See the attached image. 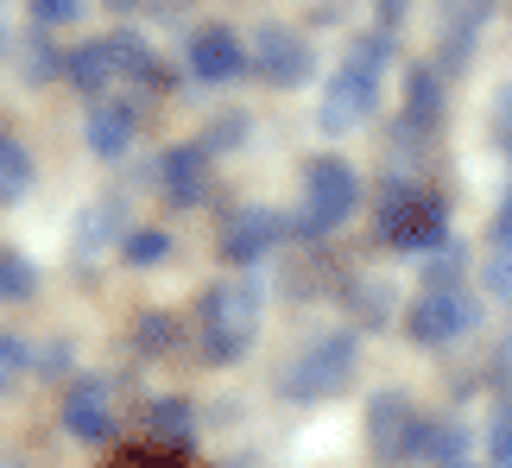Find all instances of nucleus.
<instances>
[{
    "label": "nucleus",
    "mask_w": 512,
    "mask_h": 468,
    "mask_svg": "<svg viewBox=\"0 0 512 468\" xmlns=\"http://www.w3.org/2000/svg\"><path fill=\"white\" fill-rule=\"evenodd\" d=\"M260 336V291L247 279H222L203 291L196 304V342H203V361L209 367H234Z\"/></svg>",
    "instance_id": "1"
},
{
    "label": "nucleus",
    "mask_w": 512,
    "mask_h": 468,
    "mask_svg": "<svg viewBox=\"0 0 512 468\" xmlns=\"http://www.w3.org/2000/svg\"><path fill=\"white\" fill-rule=\"evenodd\" d=\"M354 209H361V178H354V165L336 159V152H323V159L304 165V203L285 216V234L291 241H329Z\"/></svg>",
    "instance_id": "2"
},
{
    "label": "nucleus",
    "mask_w": 512,
    "mask_h": 468,
    "mask_svg": "<svg viewBox=\"0 0 512 468\" xmlns=\"http://www.w3.org/2000/svg\"><path fill=\"white\" fill-rule=\"evenodd\" d=\"M354 367H361V342H354L348 329H329V336L304 342L298 355H291L279 386H285L291 405H323V399H336L342 386L354 380Z\"/></svg>",
    "instance_id": "3"
},
{
    "label": "nucleus",
    "mask_w": 512,
    "mask_h": 468,
    "mask_svg": "<svg viewBox=\"0 0 512 468\" xmlns=\"http://www.w3.org/2000/svg\"><path fill=\"white\" fill-rule=\"evenodd\" d=\"M380 241L386 247H405V253H437V247H449V197L418 190V184H386Z\"/></svg>",
    "instance_id": "4"
},
{
    "label": "nucleus",
    "mask_w": 512,
    "mask_h": 468,
    "mask_svg": "<svg viewBox=\"0 0 512 468\" xmlns=\"http://www.w3.org/2000/svg\"><path fill=\"white\" fill-rule=\"evenodd\" d=\"M475 323H481V298L462 291V285H443V291L424 285V298L411 304V317H405V329H411L418 348H449V342H462Z\"/></svg>",
    "instance_id": "5"
},
{
    "label": "nucleus",
    "mask_w": 512,
    "mask_h": 468,
    "mask_svg": "<svg viewBox=\"0 0 512 468\" xmlns=\"http://www.w3.org/2000/svg\"><path fill=\"white\" fill-rule=\"evenodd\" d=\"M380 83L386 76H373L361 64H336V76H329V89H323V108H317V127L329 133V140H342V133L354 127H367L373 114H380Z\"/></svg>",
    "instance_id": "6"
},
{
    "label": "nucleus",
    "mask_w": 512,
    "mask_h": 468,
    "mask_svg": "<svg viewBox=\"0 0 512 468\" xmlns=\"http://www.w3.org/2000/svg\"><path fill=\"white\" fill-rule=\"evenodd\" d=\"M418 431H424V418L405 393H373L367 399V450L380 462H411L418 456Z\"/></svg>",
    "instance_id": "7"
},
{
    "label": "nucleus",
    "mask_w": 512,
    "mask_h": 468,
    "mask_svg": "<svg viewBox=\"0 0 512 468\" xmlns=\"http://www.w3.org/2000/svg\"><path fill=\"white\" fill-rule=\"evenodd\" d=\"M184 64H190L196 83H234V76L253 70V51L234 26H196L190 45H184Z\"/></svg>",
    "instance_id": "8"
},
{
    "label": "nucleus",
    "mask_w": 512,
    "mask_h": 468,
    "mask_svg": "<svg viewBox=\"0 0 512 468\" xmlns=\"http://www.w3.org/2000/svg\"><path fill=\"white\" fill-rule=\"evenodd\" d=\"M127 197L121 190H102V197H89L83 203V216H76V228H70V247H76V260L83 266H95L102 253H114L127 241Z\"/></svg>",
    "instance_id": "9"
},
{
    "label": "nucleus",
    "mask_w": 512,
    "mask_h": 468,
    "mask_svg": "<svg viewBox=\"0 0 512 468\" xmlns=\"http://www.w3.org/2000/svg\"><path fill=\"white\" fill-rule=\"evenodd\" d=\"M247 51H253V70H260L272 89H291V83H304V76H310V45L291 26H279V19L253 32Z\"/></svg>",
    "instance_id": "10"
},
{
    "label": "nucleus",
    "mask_w": 512,
    "mask_h": 468,
    "mask_svg": "<svg viewBox=\"0 0 512 468\" xmlns=\"http://www.w3.org/2000/svg\"><path fill=\"white\" fill-rule=\"evenodd\" d=\"M285 241V216L279 209H260V203H247V209H234V216L222 222V260L228 266H253V260H266L272 247Z\"/></svg>",
    "instance_id": "11"
},
{
    "label": "nucleus",
    "mask_w": 512,
    "mask_h": 468,
    "mask_svg": "<svg viewBox=\"0 0 512 468\" xmlns=\"http://www.w3.org/2000/svg\"><path fill=\"white\" fill-rule=\"evenodd\" d=\"M487 19H494V0H443L437 7V38H443V76H456L468 57H475Z\"/></svg>",
    "instance_id": "12"
},
{
    "label": "nucleus",
    "mask_w": 512,
    "mask_h": 468,
    "mask_svg": "<svg viewBox=\"0 0 512 468\" xmlns=\"http://www.w3.org/2000/svg\"><path fill=\"white\" fill-rule=\"evenodd\" d=\"M133 140H140V114H133V102H89V114H83V146L95 152V159H127L133 152Z\"/></svg>",
    "instance_id": "13"
},
{
    "label": "nucleus",
    "mask_w": 512,
    "mask_h": 468,
    "mask_svg": "<svg viewBox=\"0 0 512 468\" xmlns=\"http://www.w3.org/2000/svg\"><path fill=\"white\" fill-rule=\"evenodd\" d=\"M159 190H165L171 209H196L209 197V152H203V140H184V146L165 152L159 159Z\"/></svg>",
    "instance_id": "14"
},
{
    "label": "nucleus",
    "mask_w": 512,
    "mask_h": 468,
    "mask_svg": "<svg viewBox=\"0 0 512 468\" xmlns=\"http://www.w3.org/2000/svg\"><path fill=\"white\" fill-rule=\"evenodd\" d=\"M64 431L76 443H108L114 437V399L102 380H76L64 393Z\"/></svg>",
    "instance_id": "15"
},
{
    "label": "nucleus",
    "mask_w": 512,
    "mask_h": 468,
    "mask_svg": "<svg viewBox=\"0 0 512 468\" xmlns=\"http://www.w3.org/2000/svg\"><path fill=\"white\" fill-rule=\"evenodd\" d=\"M399 127L430 140L443 127V70L437 64H411L405 70V108H399Z\"/></svg>",
    "instance_id": "16"
},
{
    "label": "nucleus",
    "mask_w": 512,
    "mask_h": 468,
    "mask_svg": "<svg viewBox=\"0 0 512 468\" xmlns=\"http://www.w3.org/2000/svg\"><path fill=\"white\" fill-rule=\"evenodd\" d=\"M70 83L83 89V95H95V102H108V89L121 83V64H114L108 38H89V45L70 51Z\"/></svg>",
    "instance_id": "17"
},
{
    "label": "nucleus",
    "mask_w": 512,
    "mask_h": 468,
    "mask_svg": "<svg viewBox=\"0 0 512 468\" xmlns=\"http://www.w3.org/2000/svg\"><path fill=\"white\" fill-rule=\"evenodd\" d=\"M146 431L159 437L165 450H190V437H196V405L177 399V393L152 399V405H146Z\"/></svg>",
    "instance_id": "18"
},
{
    "label": "nucleus",
    "mask_w": 512,
    "mask_h": 468,
    "mask_svg": "<svg viewBox=\"0 0 512 468\" xmlns=\"http://www.w3.org/2000/svg\"><path fill=\"white\" fill-rule=\"evenodd\" d=\"M462 450H468V424H462V418H424V431H418V456H411V462L456 468Z\"/></svg>",
    "instance_id": "19"
},
{
    "label": "nucleus",
    "mask_w": 512,
    "mask_h": 468,
    "mask_svg": "<svg viewBox=\"0 0 512 468\" xmlns=\"http://www.w3.org/2000/svg\"><path fill=\"white\" fill-rule=\"evenodd\" d=\"M108 45H114V64H121V83H140V89H159L165 83L159 51H152L140 32H108Z\"/></svg>",
    "instance_id": "20"
},
{
    "label": "nucleus",
    "mask_w": 512,
    "mask_h": 468,
    "mask_svg": "<svg viewBox=\"0 0 512 468\" xmlns=\"http://www.w3.org/2000/svg\"><path fill=\"white\" fill-rule=\"evenodd\" d=\"M32 178H38V165H32V152L13 140V133H0V209L7 203H19L32 190Z\"/></svg>",
    "instance_id": "21"
},
{
    "label": "nucleus",
    "mask_w": 512,
    "mask_h": 468,
    "mask_svg": "<svg viewBox=\"0 0 512 468\" xmlns=\"http://www.w3.org/2000/svg\"><path fill=\"white\" fill-rule=\"evenodd\" d=\"M19 76H26V83H57V76H70V57L57 51L45 32H32L26 45H19Z\"/></svg>",
    "instance_id": "22"
},
{
    "label": "nucleus",
    "mask_w": 512,
    "mask_h": 468,
    "mask_svg": "<svg viewBox=\"0 0 512 468\" xmlns=\"http://www.w3.org/2000/svg\"><path fill=\"white\" fill-rule=\"evenodd\" d=\"M38 298V266L19 247H0V304H26Z\"/></svg>",
    "instance_id": "23"
},
{
    "label": "nucleus",
    "mask_w": 512,
    "mask_h": 468,
    "mask_svg": "<svg viewBox=\"0 0 512 468\" xmlns=\"http://www.w3.org/2000/svg\"><path fill=\"white\" fill-rule=\"evenodd\" d=\"M171 342H177V317H165V310H140L133 317V348L140 355H171Z\"/></svg>",
    "instance_id": "24"
},
{
    "label": "nucleus",
    "mask_w": 512,
    "mask_h": 468,
    "mask_svg": "<svg viewBox=\"0 0 512 468\" xmlns=\"http://www.w3.org/2000/svg\"><path fill=\"white\" fill-rule=\"evenodd\" d=\"M121 260L127 266H165L171 260V234L165 228H133L121 241Z\"/></svg>",
    "instance_id": "25"
},
{
    "label": "nucleus",
    "mask_w": 512,
    "mask_h": 468,
    "mask_svg": "<svg viewBox=\"0 0 512 468\" xmlns=\"http://www.w3.org/2000/svg\"><path fill=\"white\" fill-rule=\"evenodd\" d=\"M247 114L241 108H228V114H215V121H209V133H203V152H209V159H215V152H241V140H247Z\"/></svg>",
    "instance_id": "26"
},
{
    "label": "nucleus",
    "mask_w": 512,
    "mask_h": 468,
    "mask_svg": "<svg viewBox=\"0 0 512 468\" xmlns=\"http://www.w3.org/2000/svg\"><path fill=\"white\" fill-rule=\"evenodd\" d=\"M32 13V32H51V26H76L89 13V0H26Z\"/></svg>",
    "instance_id": "27"
},
{
    "label": "nucleus",
    "mask_w": 512,
    "mask_h": 468,
    "mask_svg": "<svg viewBox=\"0 0 512 468\" xmlns=\"http://www.w3.org/2000/svg\"><path fill=\"white\" fill-rule=\"evenodd\" d=\"M342 57H348V64H361V70H373V76H386V64H392V38H386V32H361Z\"/></svg>",
    "instance_id": "28"
},
{
    "label": "nucleus",
    "mask_w": 512,
    "mask_h": 468,
    "mask_svg": "<svg viewBox=\"0 0 512 468\" xmlns=\"http://www.w3.org/2000/svg\"><path fill=\"white\" fill-rule=\"evenodd\" d=\"M487 456H494V468H512V399L487 412Z\"/></svg>",
    "instance_id": "29"
},
{
    "label": "nucleus",
    "mask_w": 512,
    "mask_h": 468,
    "mask_svg": "<svg viewBox=\"0 0 512 468\" xmlns=\"http://www.w3.org/2000/svg\"><path fill=\"white\" fill-rule=\"evenodd\" d=\"M26 367H32V348L19 342V336H7V329H0V393H13Z\"/></svg>",
    "instance_id": "30"
},
{
    "label": "nucleus",
    "mask_w": 512,
    "mask_h": 468,
    "mask_svg": "<svg viewBox=\"0 0 512 468\" xmlns=\"http://www.w3.org/2000/svg\"><path fill=\"white\" fill-rule=\"evenodd\" d=\"M424 279H430V291H443V285H456L462 279V247L449 241L443 253H424Z\"/></svg>",
    "instance_id": "31"
},
{
    "label": "nucleus",
    "mask_w": 512,
    "mask_h": 468,
    "mask_svg": "<svg viewBox=\"0 0 512 468\" xmlns=\"http://www.w3.org/2000/svg\"><path fill=\"white\" fill-rule=\"evenodd\" d=\"M354 310H361V323H386V317H392L386 285H380V279H354Z\"/></svg>",
    "instance_id": "32"
},
{
    "label": "nucleus",
    "mask_w": 512,
    "mask_h": 468,
    "mask_svg": "<svg viewBox=\"0 0 512 468\" xmlns=\"http://www.w3.org/2000/svg\"><path fill=\"white\" fill-rule=\"evenodd\" d=\"M481 279H487V291H494L500 304H512V247H494V253H487Z\"/></svg>",
    "instance_id": "33"
},
{
    "label": "nucleus",
    "mask_w": 512,
    "mask_h": 468,
    "mask_svg": "<svg viewBox=\"0 0 512 468\" xmlns=\"http://www.w3.org/2000/svg\"><path fill=\"white\" fill-rule=\"evenodd\" d=\"M70 342H45V355H38V348H32V367H38V374H70Z\"/></svg>",
    "instance_id": "34"
},
{
    "label": "nucleus",
    "mask_w": 512,
    "mask_h": 468,
    "mask_svg": "<svg viewBox=\"0 0 512 468\" xmlns=\"http://www.w3.org/2000/svg\"><path fill=\"white\" fill-rule=\"evenodd\" d=\"M114 468H184V462L165 456V450H121V456H114Z\"/></svg>",
    "instance_id": "35"
},
{
    "label": "nucleus",
    "mask_w": 512,
    "mask_h": 468,
    "mask_svg": "<svg viewBox=\"0 0 512 468\" xmlns=\"http://www.w3.org/2000/svg\"><path fill=\"white\" fill-rule=\"evenodd\" d=\"M494 247H512V190L494 203Z\"/></svg>",
    "instance_id": "36"
},
{
    "label": "nucleus",
    "mask_w": 512,
    "mask_h": 468,
    "mask_svg": "<svg viewBox=\"0 0 512 468\" xmlns=\"http://www.w3.org/2000/svg\"><path fill=\"white\" fill-rule=\"evenodd\" d=\"M405 7H411V0H380V32H392V26H399V19H405Z\"/></svg>",
    "instance_id": "37"
},
{
    "label": "nucleus",
    "mask_w": 512,
    "mask_h": 468,
    "mask_svg": "<svg viewBox=\"0 0 512 468\" xmlns=\"http://www.w3.org/2000/svg\"><path fill=\"white\" fill-rule=\"evenodd\" d=\"M494 121H500V140H506V133H512V89L494 102Z\"/></svg>",
    "instance_id": "38"
},
{
    "label": "nucleus",
    "mask_w": 512,
    "mask_h": 468,
    "mask_svg": "<svg viewBox=\"0 0 512 468\" xmlns=\"http://www.w3.org/2000/svg\"><path fill=\"white\" fill-rule=\"evenodd\" d=\"M0 57H13V26L0 19Z\"/></svg>",
    "instance_id": "39"
},
{
    "label": "nucleus",
    "mask_w": 512,
    "mask_h": 468,
    "mask_svg": "<svg viewBox=\"0 0 512 468\" xmlns=\"http://www.w3.org/2000/svg\"><path fill=\"white\" fill-rule=\"evenodd\" d=\"M108 7H114V13H127V7H133V0H108Z\"/></svg>",
    "instance_id": "40"
},
{
    "label": "nucleus",
    "mask_w": 512,
    "mask_h": 468,
    "mask_svg": "<svg viewBox=\"0 0 512 468\" xmlns=\"http://www.w3.org/2000/svg\"><path fill=\"white\" fill-rule=\"evenodd\" d=\"M506 159H512V133H506Z\"/></svg>",
    "instance_id": "41"
},
{
    "label": "nucleus",
    "mask_w": 512,
    "mask_h": 468,
    "mask_svg": "<svg viewBox=\"0 0 512 468\" xmlns=\"http://www.w3.org/2000/svg\"><path fill=\"white\" fill-rule=\"evenodd\" d=\"M456 468H475V462H456Z\"/></svg>",
    "instance_id": "42"
}]
</instances>
